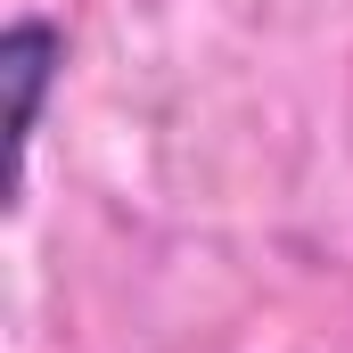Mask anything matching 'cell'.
Instances as JSON below:
<instances>
[{
    "label": "cell",
    "instance_id": "obj_1",
    "mask_svg": "<svg viewBox=\"0 0 353 353\" xmlns=\"http://www.w3.org/2000/svg\"><path fill=\"white\" fill-rule=\"evenodd\" d=\"M0 66H8V132H17V148L33 140V123H41V90H50V66H58V33L50 25H8V41H0Z\"/></svg>",
    "mask_w": 353,
    "mask_h": 353
}]
</instances>
